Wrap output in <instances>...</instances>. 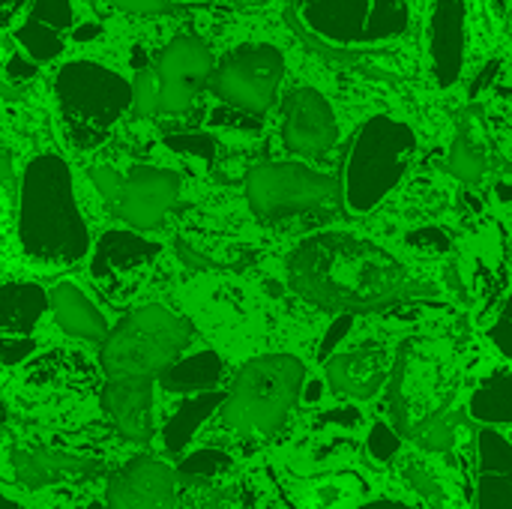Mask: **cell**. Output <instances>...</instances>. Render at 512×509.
Wrapping results in <instances>:
<instances>
[{
  "instance_id": "6da1fadb",
  "label": "cell",
  "mask_w": 512,
  "mask_h": 509,
  "mask_svg": "<svg viewBox=\"0 0 512 509\" xmlns=\"http://www.w3.org/2000/svg\"><path fill=\"white\" fill-rule=\"evenodd\" d=\"M288 285L306 303L330 312H372L414 294L399 258L345 231L303 240L288 258Z\"/></svg>"
},
{
  "instance_id": "7a4b0ae2",
  "label": "cell",
  "mask_w": 512,
  "mask_h": 509,
  "mask_svg": "<svg viewBox=\"0 0 512 509\" xmlns=\"http://www.w3.org/2000/svg\"><path fill=\"white\" fill-rule=\"evenodd\" d=\"M18 246L42 273L69 270L90 252V231L72 192V171L57 153L27 162L18 192Z\"/></svg>"
},
{
  "instance_id": "3957f363",
  "label": "cell",
  "mask_w": 512,
  "mask_h": 509,
  "mask_svg": "<svg viewBox=\"0 0 512 509\" xmlns=\"http://www.w3.org/2000/svg\"><path fill=\"white\" fill-rule=\"evenodd\" d=\"M306 384L303 360L264 354L249 360L219 405L222 423L243 438H273L288 423Z\"/></svg>"
},
{
  "instance_id": "277c9868",
  "label": "cell",
  "mask_w": 512,
  "mask_h": 509,
  "mask_svg": "<svg viewBox=\"0 0 512 509\" xmlns=\"http://www.w3.org/2000/svg\"><path fill=\"white\" fill-rule=\"evenodd\" d=\"M417 150V135L408 123L375 114L354 132L342 165L339 195L354 216L372 213L405 177Z\"/></svg>"
},
{
  "instance_id": "5b68a950",
  "label": "cell",
  "mask_w": 512,
  "mask_h": 509,
  "mask_svg": "<svg viewBox=\"0 0 512 509\" xmlns=\"http://www.w3.org/2000/svg\"><path fill=\"white\" fill-rule=\"evenodd\" d=\"M105 381H153L192 342V324L168 306L150 303L126 315L102 339Z\"/></svg>"
},
{
  "instance_id": "8992f818",
  "label": "cell",
  "mask_w": 512,
  "mask_h": 509,
  "mask_svg": "<svg viewBox=\"0 0 512 509\" xmlns=\"http://www.w3.org/2000/svg\"><path fill=\"white\" fill-rule=\"evenodd\" d=\"M54 96L69 141L96 150L132 108V84L96 60H69L54 75Z\"/></svg>"
},
{
  "instance_id": "52a82bcc",
  "label": "cell",
  "mask_w": 512,
  "mask_h": 509,
  "mask_svg": "<svg viewBox=\"0 0 512 509\" xmlns=\"http://www.w3.org/2000/svg\"><path fill=\"white\" fill-rule=\"evenodd\" d=\"M300 24L330 48H378L411 24L408 0H297Z\"/></svg>"
},
{
  "instance_id": "ba28073f",
  "label": "cell",
  "mask_w": 512,
  "mask_h": 509,
  "mask_svg": "<svg viewBox=\"0 0 512 509\" xmlns=\"http://www.w3.org/2000/svg\"><path fill=\"white\" fill-rule=\"evenodd\" d=\"M390 375V411L399 438H408L429 414L453 405V363L435 342L408 339L396 363H390Z\"/></svg>"
},
{
  "instance_id": "9c48e42d",
  "label": "cell",
  "mask_w": 512,
  "mask_h": 509,
  "mask_svg": "<svg viewBox=\"0 0 512 509\" xmlns=\"http://www.w3.org/2000/svg\"><path fill=\"white\" fill-rule=\"evenodd\" d=\"M339 183L303 162H264L249 171L246 201L261 222H282L303 213L330 210Z\"/></svg>"
},
{
  "instance_id": "30bf717a",
  "label": "cell",
  "mask_w": 512,
  "mask_h": 509,
  "mask_svg": "<svg viewBox=\"0 0 512 509\" xmlns=\"http://www.w3.org/2000/svg\"><path fill=\"white\" fill-rule=\"evenodd\" d=\"M90 180L105 207L138 231L159 228L180 195V174L153 165H135L129 177L117 174L111 165H96Z\"/></svg>"
},
{
  "instance_id": "8fae6325",
  "label": "cell",
  "mask_w": 512,
  "mask_h": 509,
  "mask_svg": "<svg viewBox=\"0 0 512 509\" xmlns=\"http://www.w3.org/2000/svg\"><path fill=\"white\" fill-rule=\"evenodd\" d=\"M285 78V54L276 45L255 42V45H240L234 48L210 75L213 93L225 99L228 105L249 111V114H264Z\"/></svg>"
},
{
  "instance_id": "7c38bea8",
  "label": "cell",
  "mask_w": 512,
  "mask_h": 509,
  "mask_svg": "<svg viewBox=\"0 0 512 509\" xmlns=\"http://www.w3.org/2000/svg\"><path fill=\"white\" fill-rule=\"evenodd\" d=\"M213 75V54L207 42L192 33L171 39L159 57L156 72V111L180 114L207 87Z\"/></svg>"
},
{
  "instance_id": "4fadbf2b",
  "label": "cell",
  "mask_w": 512,
  "mask_h": 509,
  "mask_svg": "<svg viewBox=\"0 0 512 509\" xmlns=\"http://www.w3.org/2000/svg\"><path fill=\"white\" fill-rule=\"evenodd\" d=\"M339 138L333 105L315 87H294L282 102V141L297 156H321Z\"/></svg>"
},
{
  "instance_id": "5bb4252c",
  "label": "cell",
  "mask_w": 512,
  "mask_h": 509,
  "mask_svg": "<svg viewBox=\"0 0 512 509\" xmlns=\"http://www.w3.org/2000/svg\"><path fill=\"white\" fill-rule=\"evenodd\" d=\"M159 258V246L132 234V231H105L90 258V273L102 285V291L135 294L144 273Z\"/></svg>"
},
{
  "instance_id": "9a60e30c",
  "label": "cell",
  "mask_w": 512,
  "mask_h": 509,
  "mask_svg": "<svg viewBox=\"0 0 512 509\" xmlns=\"http://www.w3.org/2000/svg\"><path fill=\"white\" fill-rule=\"evenodd\" d=\"M48 309V291L33 282L0 288V363L18 366L33 354V330Z\"/></svg>"
},
{
  "instance_id": "2e32d148",
  "label": "cell",
  "mask_w": 512,
  "mask_h": 509,
  "mask_svg": "<svg viewBox=\"0 0 512 509\" xmlns=\"http://www.w3.org/2000/svg\"><path fill=\"white\" fill-rule=\"evenodd\" d=\"M108 509H177L174 471L147 456L126 462L108 483Z\"/></svg>"
},
{
  "instance_id": "e0dca14e",
  "label": "cell",
  "mask_w": 512,
  "mask_h": 509,
  "mask_svg": "<svg viewBox=\"0 0 512 509\" xmlns=\"http://www.w3.org/2000/svg\"><path fill=\"white\" fill-rule=\"evenodd\" d=\"M429 60L441 87H453L465 66V0H432Z\"/></svg>"
},
{
  "instance_id": "ac0fdd59",
  "label": "cell",
  "mask_w": 512,
  "mask_h": 509,
  "mask_svg": "<svg viewBox=\"0 0 512 509\" xmlns=\"http://www.w3.org/2000/svg\"><path fill=\"white\" fill-rule=\"evenodd\" d=\"M390 378V351L384 345H366L327 357V381L339 396L372 399Z\"/></svg>"
},
{
  "instance_id": "d6986e66",
  "label": "cell",
  "mask_w": 512,
  "mask_h": 509,
  "mask_svg": "<svg viewBox=\"0 0 512 509\" xmlns=\"http://www.w3.org/2000/svg\"><path fill=\"white\" fill-rule=\"evenodd\" d=\"M72 3L69 0H33L24 24L15 30V42L33 63H48L60 57L63 36L72 27Z\"/></svg>"
},
{
  "instance_id": "ffe728a7",
  "label": "cell",
  "mask_w": 512,
  "mask_h": 509,
  "mask_svg": "<svg viewBox=\"0 0 512 509\" xmlns=\"http://www.w3.org/2000/svg\"><path fill=\"white\" fill-rule=\"evenodd\" d=\"M102 408L123 438L135 444L153 438V381H105Z\"/></svg>"
},
{
  "instance_id": "44dd1931",
  "label": "cell",
  "mask_w": 512,
  "mask_h": 509,
  "mask_svg": "<svg viewBox=\"0 0 512 509\" xmlns=\"http://www.w3.org/2000/svg\"><path fill=\"white\" fill-rule=\"evenodd\" d=\"M12 471L21 486L42 489V486L60 483V480L87 477L90 471H96V465L81 456H69V453L51 450V447H18V450H12Z\"/></svg>"
},
{
  "instance_id": "7402d4cb",
  "label": "cell",
  "mask_w": 512,
  "mask_h": 509,
  "mask_svg": "<svg viewBox=\"0 0 512 509\" xmlns=\"http://www.w3.org/2000/svg\"><path fill=\"white\" fill-rule=\"evenodd\" d=\"M48 306L60 324L63 333L75 336V339H87V342H102L108 333V324L102 318V312L93 306V300L72 282H57L48 291Z\"/></svg>"
},
{
  "instance_id": "603a6c76",
  "label": "cell",
  "mask_w": 512,
  "mask_h": 509,
  "mask_svg": "<svg viewBox=\"0 0 512 509\" xmlns=\"http://www.w3.org/2000/svg\"><path fill=\"white\" fill-rule=\"evenodd\" d=\"M225 363L216 351H198L192 357H177L171 366L159 372V384L168 393H204L222 381Z\"/></svg>"
},
{
  "instance_id": "cb8c5ba5",
  "label": "cell",
  "mask_w": 512,
  "mask_h": 509,
  "mask_svg": "<svg viewBox=\"0 0 512 509\" xmlns=\"http://www.w3.org/2000/svg\"><path fill=\"white\" fill-rule=\"evenodd\" d=\"M222 399H225V393H216V390H204V393H198L195 399H186V402L174 411V417L168 420V426H165V432H162L165 453H168V456H180V453L186 450V444L195 438V432L201 429V423H204L213 411H219Z\"/></svg>"
},
{
  "instance_id": "d4e9b609",
  "label": "cell",
  "mask_w": 512,
  "mask_h": 509,
  "mask_svg": "<svg viewBox=\"0 0 512 509\" xmlns=\"http://www.w3.org/2000/svg\"><path fill=\"white\" fill-rule=\"evenodd\" d=\"M468 414L489 426L512 423V378L507 369L495 372L474 390V396L468 402Z\"/></svg>"
},
{
  "instance_id": "484cf974",
  "label": "cell",
  "mask_w": 512,
  "mask_h": 509,
  "mask_svg": "<svg viewBox=\"0 0 512 509\" xmlns=\"http://www.w3.org/2000/svg\"><path fill=\"white\" fill-rule=\"evenodd\" d=\"M462 420H465V414H462V411H456L453 405H447V408H441V411L429 414L426 420H420V423L411 429V435H408V438H411L417 447L429 450V453H447V450H453V447H456V438H459Z\"/></svg>"
},
{
  "instance_id": "4316f807",
  "label": "cell",
  "mask_w": 512,
  "mask_h": 509,
  "mask_svg": "<svg viewBox=\"0 0 512 509\" xmlns=\"http://www.w3.org/2000/svg\"><path fill=\"white\" fill-rule=\"evenodd\" d=\"M489 159H486V150L477 144V138L471 135V129L462 123L459 126V135L453 141V153H450V171L453 177H459L462 183H477L486 171Z\"/></svg>"
},
{
  "instance_id": "83f0119b",
  "label": "cell",
  "mask_w": 512,
  "mask_h": 509,
  "mask_svg": "<svg viewBox=\"0 0 512 509\" xmlns=\"http://www.w3.org/2000/svg\"><path fill=\"white\" fill-rule=\"evenodd\" d=\"M480 474H512V447L495 429H483L480 438Z\"/></svg>"
},
{
  "instance_id": "f1b7e54d",
  "label": "cell",
  "mask_w": 512,
  "mask_h": 509,
  "mask_svg": "<svg viewBox=\"0 0 512 509\" xmlns=\"http://www.w3.org/2000/svg\"><path fill=\"white\" fill-rule=\"evenodd\" d=\"M477 509H512V474H480Z\"/></svg>"
},
{
  "instance_id": "f546056e",
  "label": "cell",
  "mask_w": 512,
  "mask_h": 509,
  "mask_svg": "<svg viewBox=\"0 0 512 509\" xmlns=\"http://www.w3.org/2000/svg\"><path fill=\"white\" fill-rule=\"evenodd\" d=\"M228 468H231V456H225L222 450L204 447L180 462V477H186V480L189 477H216Z\"/></svg>"
},
{
  "instance_id": "4dcf8cb0",
  "label": "cell",
  "mask_w": 512,
  "mask_h": 509,
  "mask_svg": "<svg viewBox=\"0 0 512 509\" xmlns=\"http://www.w3.org/2000/svg\"><path fill=\"white\" fill-rule=\"evenodd\" d=\"M405 480L417 489V495H423V501L429 504L432 509H444L447 507V498H444V489L435 483V477L423 468V465H417V462H408L405 465Z\"/></svg>"
},
{
  "instance_id": "1f68e13d",
  "label": "cell",
  "mask_w": 512,
  "mask_h": 509,
  "mask_svg": "<svg viewBox=\"0 0 512 509\" xmlns=\"http://www.w3.org/2000/svg\"><path fill=\"white\" fill-rule=\"evenodd\" d=\"M369 453L375 462H390L399 453V435L387 423H375L369 432Z\"/></svg>"
},
{
  "instance_id": "d6a6232c",
  "label": "cell",
  "mask_w": 512,
  "mask_h": 509,
  "mask_svg": "<svg viewBox=\"0 0 512 509\" xmlns=\"http://www.w3.org/2000/svg\"><path fill=\"white\" fill-rule=\"evenodd\" d=\"M408 243L420 252H429V255H438V252H447L450 249V234L429 225V228H417L408 234Z\"/></svg>"
},
{
  "instance_id": "836d02e7",
  "label": "cell",
  "mask_w": 512,
  "mask_h": 509,
  "mask_svg": "<svg viewBox=\"0 0 512 509\" xmlns=\"http://www.w3.org/2000/svg\"><path fill=\"white\" fill-rule=\"evenodd\" d=\"M132 108L138 114H150L156 111V81L150 72H141L132 84Z\"/></svg>"
},
{
  "instance_id": "e575fe53",
  "label": "cell",
  "mask_w": 512,
  "mask_h": 509,
  "mask_svg": "<svg viewBox=\"0 0 512 509\" xmlns=\"http://www.w3.org/2000/svg\"><path fill=\"white\" fill-rule=\"evenodd\" d=\"M351 327H354V312H342V315L330 324V330H327V336H324V342H321V348H318V357L327 360V357L336 351V345L351 333Z\"/></svg>"
},
{
  "instance_id": "d590c367",
  "label": "cell",
  "mask_w": 512,
  "mask_h": 509,
  "mask_svg": "<svg viewBox=\"0 0 512 509\" xmlns=\"http://www.w3.org/2000/svg\"><path fill=\"white\" fill-rule=\"evenodd\" d=\"M93 3H105L111 9L132 12V15H159L168 9V0H93Z\"/></svg>"
},
{
  "instance_id": "8d00e7d4",
  "label": "cell",
  "mask_w": 512,
  "mask_h": 509,
  "mask_svg": "<svg viewBox=\"0 0 512 509\" xmlns=\"http://www.w3.org/2000/svg\"><path fill=\"white\" fill-rule=\"evenodd\" d=\"M168 144H171L174 150L204 156L207 162L213 159V141H210V138H204V135H177V138H168Z\"/></svg>"
},
{
  "instance_id": "74e56055",
  "label": "cell",
  "mask_w": 512,
  "mask_h": 509,
  "mask_svg": "<svg viewBox=\"0 0 512 509\" xmlns=\"http://www.w3.org/2000/svg\"><path fill=\"white\" fill-rule=\"evenodd\" d=\"M489 339L498 345V351L504 354V357H510L512 354V345H510V309H501V315H498V324L489 330Z\"/></svg>"
},
{
  "instance_id": "f35d334b",
  "label": "cell",
  "mask_w": 512,
  "mask_h": 509,
  "mask_svg": "<svg viewBox=\"0 0 512 509\" xmlns=\"http://www.w3.org/2000/svg\"><path fill=\"white\" fill-rule=\"evenodd\" d=\"M21 3H24V0H0V27L9 24V18L21 9Z\"/></svg>"
},
{
  "instance_id": "ab89813d",
  "label": "cell",
  "mask_w": 512,
  "mask_h": 509,
  "mask_svg": "<svg viewBox=\"0 0 512 509\" xmlns=\"http://www.w3.org/2000/svg\"><path fill=\"white\" fill-rule=\"evenodd\" d=\"M366 509H408L405 504H393V501H381V504H372V507Z\"/></svg>"
},
{
  "instance_id": "60d3db41",
  "label": "cell",
  "mask_w": 512,
  "mask_h": 509,
  "mask_svg": "<svg viewBox=\"0 0 512 509\" xmlns=\"http://www.w3.org/2000/svg\"><path fill=\"white\" fill-rule=\"evenodd\" d=\"M3 423H6V405H3V399H0V429H3Z\"/></svg>"
},
{
  "instance_id": "b9f144b4",
  "label": "cell",
  "mask_w": 512,
  "mask_h": 509,
  "mask_svg": "<svg viewBox=\"0 0 512 509\" xmlns=\"http://www.w3.org/2000/svg\"><path fill=\"white\" fill-rule=\"evenodd\" d=\"M0 509H15V504H12V501H6V498L0 495Z\"/></svg>"
},
{
  "instance_id": "7bdbcfd3",
  "label": "cell",
  "mask_w": 512,
  "mask_h": 509,
  "mask_svg": "<svg viewBox=\"0 0 512 509\" xmlns=\"http://www.w3.org/2000/svg\"><path fill=\"white\" fill-rule=\"evenodd\" d=\"M177 3H204V0H177Z\"/></svg>"
},
{
  "instance_id": "ee69618b",
  "label": "cell",
  "mask_w": 512,
  "mask_h": 509,
  "mask_svg": "<svg viewBox=\"0 0 512 509\" xmlns=\"http://www.w3.org/2000/svg\"><path fill=\"white\" fill-rule=\"evenodd\" d=\"M87 509H105V507H102V504H90V507H87Z\"/></svg>"
}]
</instances>
